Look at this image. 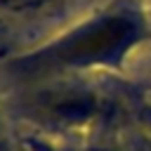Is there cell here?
I'll list each match as a JSON object with an SVG mask.
<instances>
[{"mask_svg": "<svg viewBox=\"0 0 151 151\" xmlns=\"http://www.w3.org/2000/svg\"><path fill=\"white\" fill-rule=\"evenodd\" d=\"M144 125H146V130L151 134V109H146V113H144Z\"/></svg>", "mask_w": 151, "mask_h": 151, "instance_id": "277c9868", "label": "cell"}, {"mask_svg": "<svg viewBox=\"0 0 151 151\" xmlns=\"http://www.w3.org/2000/svg\"><path fill=\"white\" fill-rule=\"evenodd\" d=\"M97 111V101L87 92H68L52 101L50 116L59 123H85Z\"/></svg>", "mask_w": 151, "mask_h": 151, "instance_id": "7a4b0ae2", "label": "cell"}, {"mask_svg": "<svg viewBox=\"0 0 151 151\" xmlns=\"http://www.w3.org/2000/svg\"><path fill=\"white\" fill-rule=\"evenodd\" d=\"M137 40V26L125 17L101 19L71 40H66L59 50V59L64 64L90 66V64H109L116 61L132 42Z\"/></svg>", "mask_w": 151, "mask_h": 151, "instance_id": "6da1fadb", "label": "cell"}, {"mask_svg": "<svg viewBox=\"0 0 151 151\" xmlns=\"http://www.w3.org/2000/svg\"><path fill=\"white\" fill-rule=\"evenodd\" d=\"M42 0H0V5L5 7H12V9H24V7H33V5H40Z\"/></svg>", "mask_w": 151, "mask_h": 151, "instance_id": "3957f363", "label": "cell"}]
</instances>
